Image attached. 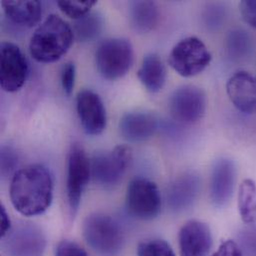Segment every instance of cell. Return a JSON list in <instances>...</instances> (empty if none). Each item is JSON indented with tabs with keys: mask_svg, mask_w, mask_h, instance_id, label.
Listing matches in <instances>:
<instances>
[{
	"mask_svg": "<svg viewBox=\"0 0 256 256\" xmlns=\"http://www.w3.org/2000/svg\"><path fill=\"white\" fill-rule=\"evenodd\" d=\"M53 178L40 164H28L18 170L10 182V200L14 208L24 216L45 212L53 200Z\"/></svg>",
	"mask_w": 256,
	"mask_h": 256,
	"instance_id": "cell-1",
	"label": "cell"
},
{
	"mask_svg": "<svg viewBox=\"0 0 256 256\" xmlns=\"http://www.w3.org/2000/svg\"><path fill=\"white\" fill-rule=\"evenodd\" d=\"M74 39L73 28L60 16L51 14L33 33L30 54L41 63L56 62L69 51Z\"/></svg>",
	"mask_w": 256,
	"mask_h": 256,
	"instance_id": "cell-2",
	"label": "cell"
},
{
	"mask_svg": "<svg viewBox=\"0 0 256 256\" xmlns=\"http://www.w3.org/2000/svg\"><path fill=\"white\" fill-rule=\"evenodd\" d=\"M83 236L87 244L103 256L119 254L125 244V232L120 222L113 216L94 212L83 222Z\"/></svg>",
	"mask_w": 256,
	"mask_h": 256,
	"instance_id": "cell-3",
	"label": "cell"
},
{
	"mask_svg": "<svg viewBox=\"0 0 256 256\" xmlns=\"http://www.w3.org/2000/svg\"><path fill=\"white\" fill-rule=\"evenodd\" d=\"M212 54L198 37L190 36L178 41L168 55L170 66L182 77L190 78L202 73L212 62Z\"/></svg>",
	"mask_w": 256,
	"mask_h": 256,
	"instance_id": "cell-4",
	"label": "cell"
},
{
	"mask_svg": "<svg viewBox=\"0 0 256 256\" xmlns=\"http://www.w3.org/2000/svg\"><path fill=\"white\" fill-rule=\"evenodd\" d=\"M95 58L99 73L105 79L114 81L130 71L134 62V49L128 39L111 38L99 45Z\"/></svg>",
	"mask_w": 256,
	"mask_h": 256,
	"instance_id": "cell-5",
	"label": "cell"
},
{
	"mask_svg": "<svg viewBox=\"0 0 256 256\" xmlns=\"http://www.w3.org/2000/svg\"><path fill=\"white\" fill-rule=\"evenodd\" d=\"M128 214L136 220H152L162 208V196L158 186L144 178H136L128 184L126 194Z\"/></svg>",
	"mask_w": 256,
	"mask_h": 256,
	"instance_id": "cell-6",
	"label": "cell"
},
{
	"mask_svg": "<svg viewBox=\"0 0 256 256\" xmlns=\"http://www.w3.org/2000/svg\"><path fill=\"white\" fill-rule=\"evenodd\" d=\"M130 160V148L125 144L117 146L108 152H97L91 160L94 180L104 188L115 186L123 178Z\"/></svg>",
	"mask_w": 256,
	"mask_h": 256,
	"instance_id": "cell-7",
	"label": "cell"
},
{
	"mask_svg": "<svg viewBox=\"0 0 256 256\" xmlns=\"http://www.w3.org/2000/svg\"><path fill=\"white\" fill-rule=\"evenodd\" d=\"M92 176L91 160L80 144L70 148L67 162V198L70 210L75 214L80 206L83 192Z\"/></svg>",
	"mask_w": 256,
	"mask_h": 256,
	"instance_id": "cell-8",
	"label": "cell"
},
{
	"mask_svg": "<svg viewBox=\"0 0 256 256\" xmlns=\"http://www.w3.org/2000/svg\"><path fill=\"white\" fill-rule=\"evenodd\" d=\"M206 106V92L194 85H184L174 90L168 103L172 117L184 125L198 122L204 116Z\"/></svg>",
	"mask_w": 256,
	"mask_h": 256,
	"instance_id": "cell-9",
	"label": "cell"
},
{
	"mask_svg": "<svg viewBox=\"0 0 256 256\" xmlns=\"http://www.w3.org/2000/svg\"><path fill=\"white\" fill-rule=\"evenodd\" d=\"M0 53V86L5 92H17L23 87L27 79V60L21 49L12 42H2Z\"/></svg>",
	"mask_w": 256,
	"mask_h": 256,
	"instance_id": "cell-10",
	"label": "cell"
},
{
	"mask_svg": "<svg viewBox=\"0 0 256 256\" xmlns=\"http://www.w3.org/2000/svg\"><path fill=\"white\" fill-rule=\"evenodd\" d=\"M3 240L4 250L9 256H42L46 248L41 230L29 224L10 230Z\"/></svg>",
	"mask_w": 256,
	"mask_h": 256,
	"instance_id": "cell-11",
	"label": "cell"
},
{
	"mask_svg": "<svg viewBox=\"0 0 256 256\" xmlns=\"http://www.w3.org/2000/svg\"><path fill=\"white\" fill-rule=\"evenodd\" d=\"M80 123L87 134L98 136L107 126V113L100 96L92 90H81L76 97Z\"/></svg>",
	"mask_w": 256,
	"mask_h": 256,
	"instance_id": "cell-12",
	"label": "cell"
},
{
	"mask_svg": "<svg viewBox=\"0 0 256 256\" xmlns=\"http://www.w3.org/2000/svg\"><path fill=\"white\" fill-rule=\"evenodd\" d=\"M212 246L210 226L200 220L186 222L178 232L180 256H208Z\"/></svg>",
	"mask_w": 256,
	"mask_h": 256,
	"instance_id": "cell-13",
	"label": "cell"
},
{
	"mask_svg": "<svg viewBox=\"0 0 256 256\" xmlns=\"http://www.w3.org/2000/svg\"><path fill=\"white\" fill-rule=\"evenodd\" d=\"M236 182V168L230 158H222L216 162L212 176L210 194L212 202L218 208L226 206L232 196Z\"/></svg>",
	"mask_w": 256,
	"mask_h": 256,
	"instance_id": "cell-14",
	"label": "cell"
},
{
	"mask_svg": "<svg viewBox=\"0 0 256 256\" xmlns=\"http://www.w3.org/2000/svg\"><path fill=\"white\" fill-rule=\"evenodd\" d=\"M226 93L242 113L256 114V77L248 71L234 73L226 83Z\"/></svg>",
	"mask_w": 256,
	"mask_h": 256,
	"instance_id": "cell-15",
	"label": "cell"
},
{
	"mask_svg": "<svg viewBox=\"0 0 256 256\" xmlns=\"http://www.w3.org/2000/svg\"><path fill=\"white\" fill-rule=\"evenodd\" d=\"M158 120L150 113L128 112L120 120L119 128L122 136L130 142H144L158 130Z\"/></svg>",
	"mask_w": 256,
	"mask_h": 256,
	"instance_id": "cell-16",
	"label": "cell"
},
{
	"mask_svg": "<svg viewBox=\"0 0 256 256\" xmlns=\"http://www.w3.org/2000/svg\"><path fill=\"white\" fill-rule=\"evenodd\" d=\"M200 182L194 172H186L176 178L168 190V202L172 210L180 212L194 202L200 192Z\"/></svg>",
	"mask_w": 256,
	"mask_h": 256,
	"instance_id": "cell-17",
	"label": "cell"
},
{
	"mask_svg": "<svg viewBox=\"0 0 256 256\" xmlns=\"http://www.w3.org/2000/svg\"><path fill=\"white\" fill-rule=\"evenodd\" d=\"M138 78L146 90L150 93H158L164 88L166 81V69L158 54L150 53L144 57L138 71Z\"/></svg>",
	"mask_w": 256,
	"mask_h": 256,
	"instance_id": "cell-18",
	"label": "cell"
},
{
	"mask_svg": "<svg viewBox=\"0 0 256 256\" xmlns=\"http://www.w3.org/2000/svg\"><path fill=\"white\" fill-rule=\"evenodd\" d=\"M2 7L8 19L24 27L35 26L42 16V6L37 0L2 1Z\"/></svg>",
	"mask_w": 256,
	"mask_h": 256,
	"instance_id": "cell-19",
	"label": "cell"
},
{
	"mask_svg": "<svg viewBox=\"0 0 256 256\" xmlns=\"http://www.w3.org/2000/svg\"><path fill=\"white\" fill-rule=\"evenodd\" d=\"M128 16L130 26L136 33H148L158 22V6L154 1H132L130 3Z\"/></svg>",
	"mask_w": 256,
	"mask_h": 256,
	"instance_id": "cell-20",
	"label": "cell"
},
{
	"mask_svg": "<svg viewBox=\"0 0 256 256\" xmlns=\"http://www.w3.org/2000/svg\"><path fill=\"white\" fill-rule=\"evenodd\" d=\"M238 206L242 222L246 224L256 222V184L250 178L242 182L238 188Z\"/></svg>",
	"mask_w": 256,
	"mask_h": 256,
	"instance_id": "cell-21",
	"label": "cell"
},
{
	"mask_svg": "<svg viewBox=\"0 0 256 256\" xmlns=\"http://www.w3.org/2000/svg\"><path fill=\"white\" fill-rule=\"evenodd\" d=\"M103 26V17L97 12H90L75 20L73 25L74 37L80 42H90L101 34Z\"/></svg>",
	"mask_w": 256,
	"mask_h": 256,
	"instance_id": "cell-22",
	"label": "cell"
},
{
	"mask_svg": "<svg viewBox=\"0 0 256 256\" xmlns=\"http://www.w3.org/2000/svg\"><path fill=\"white\" fill-rule=\"evenodd\" d=\"M226 50L234 60L242 61L248 58L254 50L250 35L244 29L232 30L226 37Z\"/></svg>",
	"mask_w": 256,
	"mask_h": 256,
	"instance_id": "cell-23",
	"label": "cell"
},
{
	"mask_svg": "<svg viewBox=\"0 0 256 256\" xmlns=\"http://www.w3.org/2000/svg\"><path fill=\"white\" fill-rule=\"evenodd\" d=\"M96 3L97 1L95 0H60L57 2V5L64 15L77 20L90 13Z\"/></svg>",
	"mask_w": 256,
	"mask_h": 256,
	"instance_id": "cell-24",
	"label": "cell"
},
{
	"mask_svg": "<svg viewBox=\"0 0 256 256\" xmlns=\"http://www.w3.org/2000/svg\"><path fill=\"white\" fill-rule=\"evenodd\" d=\"M138 256H176L172 246L162 240H148L138 244Z\"/></svg>",
	"mask_w": 256,
	"mask_h": 256,
	"instance_id": "cell-25",
	"label": "cell"
},
{
	"mask_svg": "<svg viewBox=\"0 0 256 256\" xmlns=\"http://www.w3.org/2000/svg\"><path fill=\"white\" fill-rule=\"evenodd\" d=\"M18 164V156L16 152L10 148L3 146L1 148V174L3 178H7L14 172Z\"/></svg>",
	"mask_w": 256,
	"mask_h": 256,
	"instance_id": "cell-26",
	"label": "cell"
},
{
	"mask_svg": "<svg viewBox=\"0 0 256 256\" xmlns=\"http://www.w3.org/2000/svg\"><path fill=\"white\" fill-rule=\"evenodd\" d=\"M75 80H76V67L73 62L66 63L61 71V84L64 92L67 95H71L74 87H75Z\"/></svg>",
	"mask_w": 256,
	"mask_h": 256,
	"instance_id": "cell-27",
	"label": "cell"
},
{
	"mask_svg": "<svg viewBox=\"0 0 256 256\" xmlns=\"http://www.w3.org/2000/svg\"><path fill=\"white\" fill-rule=\"evenodd\" d=\"M55 256H88L86 250L71 240H62L58 244Z\"/></svg>",
	"mask_w": 256,
	"mask_h": 256,
	"instance_id": "cell-28",
	"label": "cell"
},
{
	"mask_svg": "<svg viewBox=\"0 0 256 256\" xmlns=\"http://www.w3.org/2000/svg\"><path fill=\"white\" fill-rule=\"evenodd\" d=\"M240 10L244 22L256 29V0L242 1Z\"/></svg>",
	"mask_w": 256,
	"mask_h": 256,
	"instance_id": "cell-29",
	"label": "cell"
},
{
	"mask_svg": "<svg viewBox=\"0 0 256 256\" xmlns=\"http://www.w3.org/2000/svg\"><path fill=\"white\" fill-rule=\"evenodd\" d=\"M224 18H226V11L224 10V7L220 5H212L208 9V14L206 16L208 24L214 27L220 26L224 20Z\"/></svg>",
	"mask_w": 256,
	"mask_h": 256,
	"instance_id": "cell-30",
	"label": "cell"
},
{
	"mask_svg": "<svg viewBox=\"0 0 256 256\" xmlns=\"http://www.w3.org/2000/svg\"><path fill=\"white\" fill-rule=\"evenodd\" d=\"M212 256H242V252L236 242L228 240L224 242Z\"/></svg>",
	"mask_w": 256,
	"mask_h": 256,
	"instance_id": "cell-31",
	"label": "cell"
},
{
	"mask_svg": "<svg viewBox=\"0 0 256 256\" xmlns=\"http://www.w3.org/2000/svg\"><path fill=\"white\" fill-rule=\"evenodd\" d=\"M0 222H1L0 234H1V238H3L11 230L10 218L3 206H1V208H0Z\"/></svg>",
	"mask_w": 256,
	"mask_h": 256,
	"instance_id": "cell-32",
	"label": "cell"
}]
</instances>
